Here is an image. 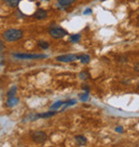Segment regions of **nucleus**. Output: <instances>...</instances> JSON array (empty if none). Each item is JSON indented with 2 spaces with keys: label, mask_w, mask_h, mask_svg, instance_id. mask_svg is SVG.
Returning a JSON list of instances; mask_svg holds the SVG:
<instances>
[{
  "label": "nucleus",
  "mask_w": 139,
  "mask_h": 147,
  "mask_svg": "<svg viewBox=\"0 0 139 147\" xmlns=\"http://www.w3.org/2000/svg\"><path fill=\"white\" fill-rule=\"evenodd\" d=\"M78 55L75 54H65V55H61L56 57V60L59 62H73L75 60H78Z\"/></svg>",
  "instance_id": "5"
},
{
  "label": "nucleus",
  "mask_w": 139,
  "mask_h": 147,
  "mask_svg": "<svg viewBox=\"0 0 139 147\" xmlns=\"http://www.w3.org/2000/svg\"><path fill=\"white\" fill-rule=\"evenodd\" d=\"M78 59L80 60V62H82V63H85V65H87V63H89V62H90L91 57L89 56V55H87V54H82V55H79Z\"/></svg>",
  "instance_id": "12"
},
{
  "label": "nucleus",
  "mask_w": 139,
  "mask_h": 147,
  "mask_svg": "<svg viewBox=\"0 0 139 147\" xmlns=\"http://www.w3.org/2000/svg\"><path fill=\"white\" fill-rule=\"evenodd\" d=\"M118 61H120V62H126L127 61V57H126V56H119V57H118Z\"/></svg>",
  "instance_id": "20"
},
{
  "label": "nucleus",
  "mask_w": 139,
  "mask_h": 147,
  "mask_svg": "<svg viewBox=\"0 0 139 147\" xmlns=\"http://www.w3.org/2000/svg\"><path fill=\"white\" fill-rule=\"evenodd\" d=\"M75 103H76V100H69V101H65V102H64V109H65L66 106L74 105Z\"/></svg>",
  "instance_id": "19"
},
{
  "label": "nucleus",
  "mask_w": 139,
  "mask_h": 147,
  "mask_svg": "<svg viewBox=\"0 0 139 147\" xmlns=\"http://www.w3.org/2000/svg\"><path fill=\"white\" fill-rule=\"evenodd\" d=\"M46 1H48V0H46Z\"/></svg>",
  "instance_id": "27"
},
{
  "label": "nucleus",
  "mask_w": 139,
  "mask_h": 147,
  "mask_svg": "<svg viewBox=\"0 0 139 147\" xmlns=\"http://www.w3.org/2000/svg\"><path fill=\"white\" fill-rule=\"evenodd\" d=\"M134 69H135V71H137V72H139V62H138V63H136L135 67H134Z\"/></svg>",
  "instance_id": "25"
},
{
  "label": "nucleus",
  "mask_w": 139,
  "mask_h": 147,
  "mask_svg": "<svg viewBox=\"0 0 139 147\" xmlns=\"http://www.w3.org/2000/svg\"><path fill=\"white\" fill-rule=\"evenodd\" d=\"M56 114V112H46V113H42V114H35V120L37 118H48V117H51L53 115Z\"/></svg>",
  "instance_id": "10"
},
{
  "label": "nucleus",
  "mask_w": 139,
  "mask_h": 147,
  "mask_svg": "<svg viewBox=\"0 0 139 147\" xmlns=\"http://www.w3.org/2000/svg\"><path fill=\"white\" fill-rule=\"evenodd\" d=\"M47 16H48V13H47V11L44 10V9H37V11L33 13V15H32L33 18L39 20V21L45 20V18H47Z\"/></svg>",
  "instance_id": "6"
},
{
  "label": "nucleus",
  "mask_w": 139,
  "mask_h": 147,
  "mask_svg": "<svg viewBox=\"0 0 139 147\" xmlns=\"http://www.w3.org/2000/svg\"><path fill=\"white\" fill-rule=\"evenodd\" d=\"M57 2L61 8H66V7H70L73 3H75L76 0H57Z\"/></svg>",
  "instance_id": "8"
},
{
  "label": "nucleus",
  "mask_w": 139,
  "mask_h": 147,
  "mask_svg": "<svg viewBox=\"0 0 139 147\" xmlns=\"http://www.w3.org/2000/svg\"><path fill=\"white\" fill-rule=\"evenodd\" d=\"M37 46L42 49H49V43L46 41H39L37 42Z\"/></svg>",
  "instance_id": "14"
},
{
  "label": "nucleus",
  "mask_w": 139,
  "mask_h": 147,
  "mask_svg": "<svg viewBox=\"0 0 139 147\" xmlns=\"http://www.w3.org/2000/svg\"><path fill=\"white\" fill-rule=\"evenodd\" d=\"M116 131H117V132H120V133H122L123 132L122 127H117V128H116Z\"/></svg>",
  "instance_id": "24"
},
{
  "label": "nucleus",
  "mask_w": 139,
  "mask_h": 147,
  "mask_svg": "<svg viewBox=\"0 0 139 147\" xmlns=\"http://www.w3.org/2000/svg\"><path fill=\"white\" fill-rule=\"evenodd\" d=\"M80 38H82V36H80L79 33L71 34V36H70V42H72V43H77V42H79Z\"/></svg>",
  "instance_id": "13"
},
{
  "label": "nucleus",
  "mask_w": 139,
  "mask_h": 147,
  "mask_svg": "<svg viewBox=\"0 0 139 147\" xmlns=\"http://www.w3.org/2000/svg\"><path fill=\"white\" fill-rule=\"evenodd\" d=\"M79 99L82 100V101H88V99H89V92H85V94H82L79 96Z\"/></svg>",
  "instance_id": "18"
},
{
  "label": "nucleus",
  "mask_w": 139,
  "mask_h": 147,
  "mask_svg": "<svg viewBox=\"0 0 139 147\" xmlns=\"http://www.w3.org/2000/svg\"><path fill=\"white\" fill-rule=\"evenodd\" d=\"M82 89L85 90L86 92H89V91H90V88H89V87H88L87 85H84V86H82Z\"/></svg>",
  "instance_id": "23"
},
{
  "label": "nucleus",
  "mask_w": 139,
  "mask_h": 147,
  "mask_svg": "<svg viewBox=\"0 0 139 147\" xmlns=\"http://www.w3.org/2000/svg\"><path fill=\"white\" fill-rule=\"evenodd\" d=\"M21 0H4V2L8 4L10 8H17L18 4L21 3Z\"/></svg>",
  "instance_id": "11"
},
{
  "label": "nucleus",
  "mask_w": 139,
  "mask_h": 147,
  "mask_svg": "<svg viewBox=\"0 0 139 147\" xmlns=\"http://www.w3.org/2000/svg\"><path fill=\"white\" fill-rule=\"evenodd\" d=\"M31 138H32L33 142H35L37 144H42L47 140V134L43 131H35L32 133Z\"/></svg>",
  "instance_id": "4"
},
{
  "label": "nucleus",
  "mask_w": 139,
  "mask_h": 147,
  "mask_svg": "<svg viewBox=\"0 0 139 147\" xmlns=\"http://www.w3.org/2000/svg\"><path fill=\"white\" fill-rule=\"evenodd\" d=\"M16 91H17L16 86H13L12 88H11V89L8 91V94H7L8 98H11V97H15V94H16Z\"/></svg>",
  "instance_id": "15"
},
{
  "label": "nucleus",
  "mask_w": 139,
  "mask_h": 147,
  "mask_svg": "<svg viewBox=\"0 0 139 147\" xmlns=\"http://www.w3.org/2000/svg\"><path fill=\"white\" fill-rule=\"evenodd\" d=\"M89 78H90V74H89L88 71H82L79 73V78L80 80H88Z\"/></svg>",
  "instance_id": "17"
},
{
  "label": "nucleus",
  "mask_w": 139,
  "mask_h": 147,
  "mask_svg": "<svg viewBox=\"0 0 139 147\" xmlns=\"http://www.w3.org/2000/svg\"><path fill=\"white\" fill-rule=\"evenodd\" d=\"M4 49H5V45H4V43H3L2 40H0V54L3 52Z\"/></svg>",
  "instance_id": "21"
},
{
  "label": "nucleus",
  "mask_w": 139,
  "mask_h": 147,
  "mask_svg": "<svg viewBox=\"0 0 139 147\" xmlns=\"http://www.w3.org/2000/svg\"><path fill=\"white\" fill-rule=\"evenodd\" d=\"M138 89H139V85H138Z\"/></svg>",
  "instance_id": "26"
},
{
  "label": "nucleus",
  "mask_w": 139,
  "mask_h": 147,
  "mask_svg": "<svg viewBox=\"0 0 139 147\" xmlns=\"http://www.w3.org/2000/svg\"><path fill=\"white\" fill-rule=\"evenodd\" d=\"M19 102V100L18 98L16 97H11V98H8V101L5 103V106L7 107H14V106H16Z\"/></svg>",
  "instance_id": "7"
},
{
  "label": "nucleus",
  "mask_w": 139,
  "mask_h": 147,
  "mask_svg": "<svg viewBox=\"0 0 139 147\" xmlns=\"http://www.w3.org/2000/svg\"><path fill=\"white\" fill-rule=\"evenodd\" d=\"M62 105H64V102H63V101H57V102H55L53 105L50 106V109H51V110H58V109L61 107Z\"/></svg>",
  "instance_id": "16"
},
{
  "label": "nucleus",
  "mask_w": 139,
  "mask_h": 147,
  "mask_svg": "<svg viewBox=\"0 0 139 147\" xmlns=\"http://www.w3.org/2000/svg\"><path fill=\"white\" fill-rule=\"evenodd\" d=\"M13 57L17 58V59H42V58H46V55L43 54H27V53H15L13 54Z\"/></svg>",
  "instance_id": "3"
},
{
  "label": "nucleus",
  "mask_w": 139,
  "mask_h": 147,
  "mask_svg": "<svg viewBox=\"0 0 139 147\" xmlns=\"http://www.w3.org/2000/svg\"><path fill=\"white\" fill-rule=\"evenodd\" d=\"M75 142H76V144L79 145V146H84V145L87 144V139L84 135H76V136H75Z\"/></svg>",
  "instance_id": "9"
},
{
  "label": "nucleus",
  "mask_w": 139,
  "mask_h": 147,
  "mask_svg": "<svg viewBox=\"0 0 139 147\" xmlns=\"http://www.w3.org/2000/svg\"><path fill=\"white\" fill-rule=\"evenodd\" d=\"M49 34L53 39L59 40V39H62L65 36H67L69 32L66 31L65 29L61 28V27H51V28H49Z\"/></svg>",
  "instance_id": "2"
},
{
  "label": "nucleus",
  "mask_w": 139,
  "mask_h": 147,
  "mask_svg": "<svg viewBox=\"0 0 139 147\" xmlns=\"http://www.w3.org/2000/svg\"><path fill=\"white\" fill-rule=\"evenodd\" d=\"M2 38L5 42H16L24 38V31L17 28H10L4 30Z\"/></svg>",
  "instance_id": "1"
},
{
  "label": "nucleus",
  "mask_w": 139,
  "mask_h": 147,
  "mask_svg": "<svg viewBox=\"0 0 139 147\" xmlns=\"http://www.w3.org/2000/svg\"><path fill=\"white\" fill-rule=\"evenodd\" d=\"M91 13H92V10H91V9H87L86 11H84V14H85V15H88V14H91Z\"/></svg>",
  "instance_id": "22"
}]
</instances>
